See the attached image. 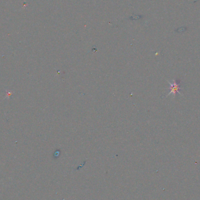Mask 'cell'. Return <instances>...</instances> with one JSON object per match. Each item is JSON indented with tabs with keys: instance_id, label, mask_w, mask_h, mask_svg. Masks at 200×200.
I'll list each match as a JSON object with an SVG mask.
<instances>
[{
	"instance_id": "6da1fadb",
	"label": "cell",
	"mask_w": 200,
	"mask_h": 200,
	"mask_svg": "<svg viewBox=\"0 0 200 200\" xmlns=\"http://www.w3.org/2000/svg\"><path fill=\"white\" fill-rule=\"evenodd\" d=\"M168 83L170 84V90H171V91L168 93V95L173 93L175 96L176 95V93H178L179 94H181V93L179 92V89H180V83H177L176 81L175 80H173L172 83H170V81H168Z\"/></svg>"
}]
</instances>
